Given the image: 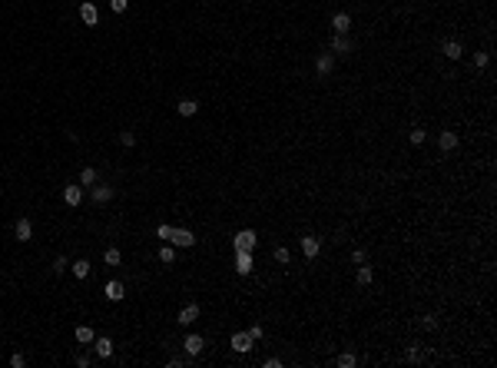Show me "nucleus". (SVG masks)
Listing matches in <instances>:
<instances>
[{"instance_id": "nucleus-20", "label": "nucleus", "mask_w": 497, "mask_h": 368, "mask_svg": "<svg viewBox=\"0 0 497 368\" xmlns=\"http://www.w3.org/2000/svg\"><path fill=\"white\" fill-rule=\"evenodd\" d=\"M70 269H73V276H77V279H87V276H90V262H87V259H77Z\"/></svg>"}, {"instance_id": "nucleus-34", "label": "nucleus", "mask_w": 497, "mask_h": 368, "mask_svg": "<svg viewBox=\"0 0 497 368\" xmlns=\"http://www.w3.org/2000/svg\"><path fill=\"white\" fill-rule=\"evenodd\" d=\"M66 266H70V262H66V259L63 256H60V259H56V262H53V272H63V269Z\"/></svg>"}, {"instance_id": "nucleus-15", "label": "nucleus", "mask_w": 497, "mask_h": 368, "mask_svg": "<svg viewBox=\"0 0 497 368\" xmlns=\"http://www.w3.org/2000/svg\"><path fill=\"white\" fill-rule=\"evenodd\" d=\"M331 50H335V53H352V44H348V37L338 34L335 40H331Z\"/></svg>"}, {"instance_id": "nucleus-6", "label": "nucleus", "mask_w": 497, "mask_h": 368, "mask_svg": "<svg viewBox=\"0 0 497 368\" xmlns=\"http://www.w3.org/2000/svg\"><path fill=\"white\" fill-rule=\"evenodd\" d=\"M196 319H199V305H196V302L182 305V312H179V322H182V325H192Z\"/></svg>"}, {"instance_id": "nucleus-21", "label": "nucleus", "mask_w": 497, "mask_h": 368, "mask_svg": "<svg viewBox=\"0 0 497 368\" xmlns=\"http://www.w3.org/2000/svg\"><path fill=\"white\" fill-rule=\"evenodd\" d=\"M444 53L451 56V60H457V56H461L464 50H461V44H457V40H448V44H444Z\"/></svg>"}, {"instance_id": "nucleus-13", "label": "nucleus", "mask_w": 497, "mask_h": 368, "mask_svg": "<svg viewBox=\"0 0 497 368\" xmlns=\"http://www.w3.org/2000/svg\"><path fill=\"white\" fill-rule=\"evenodd\" d=\"M302 252L309 259H315L318 256V239H315V235H305V239H302Z\"/></svg>"}, {"instance_id": "nucleus-24", "label": "nucleus", "mask_w": 497, "mask_h": 368, "mask_svg": "<svg viewBox=\"0 0 497 368\" xmlns=\"http://www.w3.org/2000/svg\"><path fill=\"white\" fill-rule=\"evenodd\" d=\"M103 259H106V266H120V249H106V252H103Z\"/></svg>"}, {"instance_id": "nucleus-9", "label": "nucleus", "mask_w": 497, "mask_h": 368, "mask_svg": "<svg viewBox=\"0 0 497 368\" xmlns=\"http://www.w3.org/2000/svg\"><path fill=\"white\" fill-rule=\"evenodd\" d=\"M80 17H83V23H87V27H93V23L99 20V13H96V7H93V3H80Z\"/></svg>"}, {"instance_id": "nucleus-28", "label": "nucleus", "mask_w": 497, "mask_h": 368, "mask_svg": "<svg viewBox=\"0 0 497 368\" xmlns=\"http://www.w3.org/2000/svg\"><path fill=\"white\" fill-rule=\"evenodd\" d=\"M110 7H113V13H123L130 7V0H110Z\"/></svg>"}, {"instance_id": "nucleus-23", "label": "nucleus", "mask_w": 497, "mask_h": 368, "mask_svg": "<svg viewBox=\"0 0 497 368\" xmlns=\"http://www.w3.org/2000/svg\"><path fill=\"white\" fill-rule=\"evenodd\" d=\"M80 183H83V186H93V183H96V169L87 166L83 173H80Z\"/></svg>"}, {"instance_id": "nucleus-22", "label": "nucleus", "mask_w": 497, "mask_h": 368, "mask_svg": "<svg viewBox=\"0 0 497 368\" xmlns=\"http://www.w3.org/2000/svg\"><path fill=\"white\" fill-rule=\"evenodd\" d=\"M371 279H375V272H371L368 266L358 269V285H371Z\"/></svg>"}, {"instance_id": "nucleus-36", "label": "nucleus", "mask_w": 497, "mask_h": 368, "mask_svg": "<svg viewBox=\"0 0 497 368\" xmlns=\"http://www.w3.org/2000/svg\"><path fill=\"white\" fill-rule=\"evenodd\" d=\"M10 365H13V368H23V365H27V358H23V355H13Z\"/></svg>"}, {"instance_id": "nucleus-33", "label": "nucleus", "mask_w": 497, "mask_h": 368, "mask_svg": "<svg viewBox=\"0 0 497 368\" xmlns=\"http://www.w3.org/2000/svg\"><path fill=\"white\" fill-rule=\"evenodd\" d=\"M169 232H173V226H159V229H156V235H159V239H169Z\"/></svg>"}, {"instance_id": "nucleus-25", "label": "nucleus", "mask_w": 497, "mask_h": 368, "mask_svg": "<svg viewBox=\"0 0 497 368\" xmlns=\"http://www.w3.org/2000/svg\"><path fill=\"white\" fill-rule=\"evenodd\" d=\"M159 259H163L166 266H173V259H176V252H173V245H163V249H159Z\"/></svg>"}, {"instance_id": "nucleus-2", "label": "nucleus", "mask_w": 497, "mask_h": 368, "mask_svg": "<svg viewBox=\"0 0 497 368\" xmlns=\"http://www.w3.org/2000/svg\"><path fill=\"white\" fill-rule=\"evenodd\" d=\"M169 242L173 245H186L189 249V245H196V235L189 232V229H173V232H169Z\"/></svg>"}, {"instance_id": "nucleus-3", "label": "nucleus", "mask_w": 497, "mask_h": 368, "mask_svg": "<svg viewBox=\"0 0 497 368\" xmlns=\"http://www.w3.org/2000/svg\"><path fill=\"white\" fill-rule=\"evenodd\" d=\"M229 345L235 348L239 355H245V352L252 348V335H249V332H235V335H232V342H229Z\"/></svg>"}, {"instance_id": "nucleus-14", "label": "nucleus", "mask_w": 497, "mask_h": 368, "mask_svg": "<svg viewBox=\"0 0 497 368\" xmlns=\"http://www.w3.org/2000/svg\"><path fill=\"white\" fill-rule=\"evenodd\" d=\"M126 292H123V282H106V299L110 302H120Z\"/></svg>"}, {"instance_id": "nucleus-11", "label": "nucleus", "mask_w": 497, "mask_h": 368, "mask_svg": "<svg viewBox=\"0 0 497 368\" xmlns=\"http://www.w3.org/2000/svg\"><path fill=\"white\" fill-rule=\"evenodd\" d=\"M331 67H335V56H331V53H321L318 60H315V70H318L321 77H325V73H331Z\"/></svg>"}, {"instance_id": "nucleus-5", "label": "nucleus", "mask_w": 497, "mask_h": 368, "mask_svg": "<svg viewBox=\"0 0 497 368\" xmlns=\"http://www.w3.org/2000/svg\"><path fill=\"white\" fill-rule=\"evenodd\" d=\"M235 272H239V276H249V272H252V256H249V252H235Z\"/></svg>"}, {"instance_id": "nucleus-35", "label": "nucleus", "mask_w": 497, "mask_h": 368, "mask_svg": "<svg viewBox=\"0 0 497 368\" xmlns=\"http://www.w3.org/2000/svg\"><path fill=\"white\" fill-rule=\"evenodd\" d=\"M408 362H421V352H418V348H414V345L408 348Z\"/></svg>"}, {"instance_id": "nucleus-30", "label": "nucleus", "mask_w": 497, "mask_h": 368, "mask_svg": "<svg viewBox=\"0 0 497 368\" xmlns=\"http://www.w3.org/2000/svg\"><path fill=\"white\" fill-rule=\"evenodd\" d=\"M421 325H424V332H434V328H438V322H434V315H424V319H421Z\"/></svg>"}, {"instance_id": "nucleus-31", "label": "nucleus", "mask_w": 497, "mask_h": 368, "mask_svg": "<svg viewBox=\"0 0 497 368\" xmlns=\"http://www.w3.org/2000/svg\"><path fill=\"white\" fill-rule=\"evenodd\" d=\"M411 143H414V146L424 143V130H411Z\"/></svg>"}, {"instance_id": "nucleus-10", "label": "nucleus", "mask_w": 497, "mask_h": 368, "mask_svg": "<svg viewBox=\"0 0 497 368\" xmlns=\"http://www.w3.org/2000/svg\"><path fill=\"white\" fill-rule=\"evenodd\" d=\"M438 146H441L444 153H451L454 146H457V133H451V130H444V133L438 136Z\"/></svg>"}, {"instance_id": "nucleus-17", "label": "nucleus", "mask_w": 497, "mask_h": 368, "mask_svg": "<svg viewBox=\"0 0 497 368\" xmlns=\"http://www.w3.org/2000/svg\"><path fill=\"white\" fill-rule=\"evenodd\" d=\"M93 342H96V355L99 358H110L113 355V342H110V338H93Z\"/></svg>"}, {"instance_id": "nucleus-18", "label": "nucleus", "mask_w": 497, "mask_h": 368, "mask_svg": "<svg viewBox=\"0 0 497 368\" xmlns=\"http://www.w3.org/2000/svg\"><path fill=\"white\" fill-rule=\"evenodd\" d=\"M196 110H199V103H196V100H182V103L176 106L179 116H196Z\"/></svg>"}, {"instance_id": "nucleus-12", "label": "nucleus", "mask_w": 497, "mask_h": 368, "mask_svg": "<svg viewBox=\"0 0 497 368\" xmlns=\"http://www.w3.org/2000/svg\"><path fill=\"white\" fill-rule=\"evenodd\" d=\"M331 27H335V34H348V27H352L348 13H335V17H331Z\"/></svg>"}, {"instance_id": "nucleus-29", "label": "nucleus", "mask_w": 497, "mask_h": 368, "mask_svg": "<svg viewBox=\"0 0 497 368\" xmlns=\"http://www.w3.org/2000/svg\"><path fill=\"white\" fill-rule=\"evenodd\" d=\"M338 365H342V368H355V355H348V352L338 355Z\"/></svg>"}, {"instance_id": "nucleus-4", "label": "nucleus", "mask_w": 497, "mask_h": 368, "mask_svg": "<svg viewBox=\"0 0 497 368\" xmlns=\"http://www.w3.org/2000/svg\"><path fill=\"white\" fill-rule=\"evenodd\" d=\"M202 348H206V338H202V335H186V355L196 358Z\"/></svg>"}, {"instance_id": "nucleus-1", "label": "nucleus", "mask_w": 497, "mask_h": 368, "mask_svg": "<svg viewBox=\"0 0 497 368\" xmlns=\"http://www.w3.org/2000/svg\"><path fill=\"white\" fill-rule=\"evenodd\" d=\"M252 249H255V232L252 229H242L235 235V252H252Z\"/></svg>"}, {"instance_id": "nucleus-37", "label": "nucleus", "mask_w": 497, "mask_h": 368, "mask_svg": "<svg viewBox=\"0 0 497 368\" xmlns=\"http://www.w3.org/2000/svg\"><path fill=\"white\" fill-rule=\"evenodd\" d=\"M275 259L278 262H288V249H275Z\"/></svg>"}, {"instance_id": "nucleus-7", "label": "nucleus", "mask_w": 497, "mask_h": 368, "mask_svg": "<svg viewBox=\"0 0 497 368\" xmlns=\"http://www.w3.org/2000/svg\"><path fill=\"white\" fill-rule=\"evenodd\" d=\"M13 235L20 239V242H27L33 235V226H30V219H17V226H13Z\"/></svg>"}, {"instance_id": "nucleus-26", "label": "nucleus", "mask_w": 497, "mask_h": 368, "mask_svg": "<svg viewBox=\"0 0 497 368\" xmlns=\"http://www.w3.org/2000/svg\"><path fill=\"white\" fill-rule=\"evenodd\" d=\"M120 143H123V146H136V133L123 130V133H120Z\"/></svg>"}, {"instance_id": "nucleus-8", "label": "nucleus", "mask_w": 497, "mask_h": 368, "mask_svg": "<svg viewBox=\"0 0 497 368\" xmlns=\"http://www.w3.org/2000/svg\"><path fill=\"white\" fill-rule=\"evenodd\" d=\"M63 202H66V206H80V202H83V189H80V186H66V189H63Z\"/></svg>"}, {"instance_id": "nucleus-27", "label": "nucleus", "mask_w": 497, "mask_h": 368, "mask_svg": "<svg viewBox=\"0 0 497 368\" xmlns=\"http://www.w3.org/2000/svg\"><path fill=\"white\" fill-rule=\"evenodd\" d=\"M487 63H491V56H487V53H474V67L477 70H484Z\"/></svg>"}, {"instance_id": "nucleus-32", "label": "nucleus", "mask_w": 497, "mask_h": 368, "mask_svg": "<svg viewBox=\"0 0 497 368\" xmlns=\"http://www.w3.org/2000/svg\"><path fill=\"white\" fill-rule=\"evenodd\" d=\"M249 335H252V342H259V338L265 335V328H262V325H252V328H249Z\"/></svg>"}, {"instance_id": "nucleus-16", "label": "nucleus", "mask_w": 497, "mask_h": 368, "mask_svg": "<svg viewBox=\"0 0 497 368\" xmlns=\"http://www.w3.org/2000/svg\"><path fill=\"white\" fill-rule=\"evenodd\" d=\"M73 335H77L80 345H90V342L96 338V335H93V328H87V325H77V332H73Z\"/></svg>"}, {"instance_id": "nucleus-19", "label": "nucleus", "mask_w": 497, "mask_h": 368, "mask_svg": "<svg viewBox=\"0 0 497 368\" xmlns=\"http://www.w3.org/2000/svg\"><path fill=\"white\" fill-rule=\"evenodd\" d=\"M113 199V189H110V186H96V189H93V202H99V206H103V202H110Z\"/></svg>"}]
</instances>
